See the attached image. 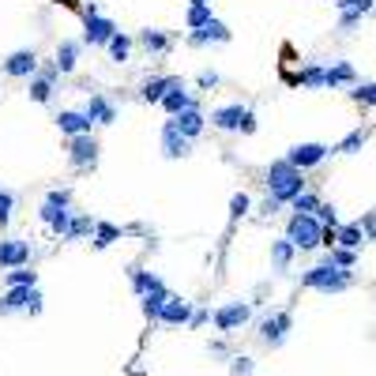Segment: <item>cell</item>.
<instances>
[{
  "label": "cell",
  "mask_w": 376,
  "mask_h": 376,
  "mask_svg": "<svg viewBox=\"0 0 376 376\" xmlns=\"http://www.w3.org/2000/svg\"><path fill=\"white\" fill-rule=\"evenodd\" d=\"M308 188V181H305V173L301 169H293L286 158H278V162H271L267 166V199H275V204L282 207V204H290L293 196H301Z\"/></svg>",
  "instance_id": "cell-1"
},
{
  "label": "cell",
  "mask_w": 376,
  "mask_h": 376,
  "mask_svg": "<svg viewBox=\"0 0 376 376\" xmlns=\"http://www.w3.org/2000/svg\"><path fill=\"white\" fill-rule=\"evenodd\" d=\"M301 286L305 290H316V293H343V290H350L354 286V275L350 271H339L335 263H316V267H308L305 278H301Z\"/></svg>",
  "instance_id": "cell-2"
},
{
  "label": "cell",
  "mask_w": 376,
  "mask_h": 376,
  "mask_svg": "<svg viewBox=\"0 0 376 376\" xmlns=\"http://www.w3.org/2000/svg\"><path fill=\"white\" fill-rule=\"evenodd\" d=\"M207 120H211V128H219V132H245V136L256 132V113H252L249 105H241V102H230V105L211 110Z\"/></svg>",
  "instance_id": "cell-3"
},
{
  "label": "cell",
  "mask_w": 376,
  "mask_h": 376,
  "mask_svg": "<svg viewBox=\"0 0 376 376\" xmlns=\"http://www.w3.org/2000/svg\"><path fill=\"white\" fill-rule=\"evenodd\" d=\"M320 234H324V226H320L313 214H293L290 226H286V241L298 252H313L320 249Z\"/></svg>",
  "instance_id": "cell-4"
},
{
  "label": "cell",
  "mask_w": 376,
  "mask_h": 376,
  "mask_svg": "<svg viewBox=\"0 0 376 376\" xmlns=\"http://www.w3.org/2000/svg\"><path fill=\"white\" fill-rule=\"evenodd\" d=\"M0 313H42V290L38 286H8L0 293Z\"/></svg>",
  "instance_id": "cell-5"
},
{
  "label": "cell",
  "mask_w": 376,
  "mask_h": 376,
  "mask_svg": "<svg viewBox=\"0 0 376 376\" xmlns=\"http://www.w3.org/2000/svg\"><path fill=\"white\" fill-rule=\"evenodd\" d=\"M211 320H214V328H219L222 335H234V331H241L252 320V305L249 301H226V305H219L211 313Z\"/></svg>",
  "instance_id": "cell-6"
},
{
  "label": "cell",
  "mask_w": 376,
  "mask_h": 376,
  "mask_svg": "<svg viewBox=\"0 0 376 376\" xmlns=\"http://www.w3.org/2000/svg\"><path fill=\"white\" fill-rule=\"evenodd\" d=\"M328 155H331V147L328 143H298V147H290V155H286V162L293 169H313V166H324L328 162Z\"/></svg>",
  "instance_id": "cell-7"
},
{
  "label": "cell",
  "mask_w": 376,
  "mask_h": 376,
  "mask_svg": "<svg viewBox=\"0 0 376 376\" xmlns=\"http://www.w3.org/2000/svg\"><path fill=\"white\" fill-rule=\"evenodd\" d=\"M290 331H293V316L290 313H271V316L260 320V339H263V346H271V350L290 339Z\"/></svg>",
  "instance_id": "cell-8"
},
{
  "label": "cell",
  "mask_w": 376,
  "mask_h": 376,
  "mask_svg": "<svg viewBox=\"0 0 376 376\" xmlns=\"http://www.w3.org/2000/svg\"><path fill=\"white\" fill-rule=\"evenodd\" d=\"M31 256H34L31 241L0 237V267H4V271H11V267H31Z\"/></svg>",
  "instance_id": "cell-9"
},
{
  "label": "cell",
  "mask_w": 376,
  "mask_h": 376,
  "mask_svg": "<svg viewBox=\"0 0 376 376\" xmlns=\"http://www.w3.org/2000/svg\"><path fill=\"white\" fill-rule=\"evenodd\" d=\"M68 162L75 169H90L98 162V140L94 136H72L68 140Z\"/></svg>",
  "instance_id": "cell-10"
},
{
  "label": "cell",
  "mask_w": 376,
  "mask_h": 376,
  "mask_svg": "<svg viewBox=\"0 0 376 376\" xmlns=\"http://www.w3.org/2000/svg\"><path fill=\"white\" fill-rule=\"evenodd\" d=\"M188 316H192V301H184V298H169L162 301V308H158V320L155 324H166V328H184L188 324Z\"/></svg>",
  "instance_id": "cell-11"
},
{
  "label": "cell",
  "mask_w": 376,
  "mask_h": 376,
  "mask_svg": "<svg viewBox=\"0 0 376 376\" xmlns=\"http://www.w3.org/2000/svg\"><path fill=\"white\" fill-rule=\"evenodd\" d=\"M87 23V31H83V46H105L110 38L117 34V23L113 19H105L102 11H94V16H83Z\"/></svg>",
  "instance_id": "cell-12"
},
{
  "label": "cell",
  "mask_w": 376,
  "mask_h": 376,
  "mask_svg": "<svg viewBox=\"0 0 376 376\" xmlns=\"http://www.w3.org/2000/svg\"><path fill=\"white\" fill-rule=\"evenodd\" d=\"M230 38H234V34H230V26L219 23V19H211L207 26H199V31L188 34V46H196V49H204V46H226Z\"/></svg>",
  "instance_id": "cell-13"
},
{
  "label": "cell",
  "mask_w": 376,
  "mask_h": 376,
  "mask_svg": "<svg viewBox=\"0 0 376 376\" xmlns=\"http://www.w3.org/2000/svg\"><path fill=\"white\" fill-rule=\"evenodd\" d=\"M34 72H38V53L34 49H16L4 61V75H11V79H31Z\"/></svg>",
  "instance_id": "cell-14"
},
{
  "label": "cell",
  "mask_w": 376,
  "mask_h": 376,
  "mask_svg": "<svg viewBox=\"0 0 376 376\" xmlns=\"http://www.w3.org/2000/svg\"><path fill=\"white\" fill-rule=\"evenodd\" d=\"M357 83V68L350 61H331L324 68V90H339V87H354Z\"/></svg>",
  "instance_id": "cell-15"
},
{
  "label": "cell",
  "mask_w": 376,
  "mask_h": 376,
  "mask_svg": "<svg viewBox=\"0 0 376 376\" xmlns=\"http://www.w3.org/2000/svg\"><path fill=\"white\" fill-rule=\"evenodd\" d=\"M83 117L90 125H117V105L105 98V94H90L83 105Z\"/></svg>",
  "instance_id": "cell-16"
},
{
  "label": "cell",
  "mask_w": 376,
  "mask_h": 376,
  "mask_svg": "<svg viewBox=\"0 0 376 376\" xmlns=\"http://www.w3.org/2000/svg\"><path fill=\"white\" fill-rule=\"evenodd\" d=\"M169 125L177 128V132H181V136H184L188 143H192V140H199V136H204V128H207V117L199 113V105H196V110H184V113H177V117H169Z\"/></svg>",
  "instance_id": "cell-17"
},
{
  "label": "cell",
  "mask_w": 376,
  "mask_h": 376,
  "mask_svg": "<svg viewBox=\"0 0 376 376\" xmlns=\"http://www.w3.org/2000/svg\"><path fill=\"white\" fill-rule=\"evenodd\" d=\"M57 68H53V64H49V68L42 72V75H31V79H26V83H31V87H26V94H31V102H38V105H46V102H53V83H57Z\"/></svg>",
  "instance_id": "cell-18"
},
{
  "label": "cell",
  "mask_w": 376,
  "mask_h": 376,
  "mask_svg": "<svg viewBox=\"0 0 376 376\" xmlns=\"http://www.w3.org/2000/svg\"><path fill=\"white\" fill-rule=\"evenodd\" d=\"M53 120H57V128H61V136H90V120L83 117V110H61L57 117H53Z\"/></svg>",
  "instance_id": "cell-19"
},
{
  "label": "cell",
  "mask_w": 376,
  "mask_h": 376,
  "mask_svg": "<svg viewBox=\"0 0 376 376\" xmlns=\"http://www.w3.org/2000/svg\"><path fill=\"white\" fill-rule=\"evenodd\" d=\"M162 155L169 158V162H177V158H188V155H192V143H188L181 132L169 125V120L162 125Z\"/></svg>",
  "instance_id": "cell-20"
},
{
  "label": "cell",
  "mask_w": 376,
  "mask_h": 376,
  "mask_svg": "<svg viewBox=\"0 0 376 376\" xmlns=\"http://www.w3.org/2000/svg\"><path fill=\"white\" fill-rule=\"evenodd\" d=\"M79 53H83V42H75V38H64V42L57 46V57H53V68H57L61 75L75 72V64H79Z\"/></svg>",
  "instance_id": "cell-21"
},
{
  "label": "cell",
  "mask_w": 376,
  "mask_h": 376,
  "mask_svg": "<svg viewBox=\"0 0 376 376\" xmlns=\"http://www.w3.org/2000/svg\"><path fill=\"white\" fill-rule=\"evenodd\" d=\"M158 105L166 110V117H177V113H184V110H196V94L188 90L184 83H177V87H173V90L166 94V98H162V102H158Z\"/></svg>",
  "instance_id": "cell-22"
},
{
  "label": "cell",
  "mask_w": 376,
  "mask_h": 376,
  "mask_svg": "<svg viewBox=\"0 0 376 376\" xmlns=\"http://www.w3.org/2000/svg\"><path fill=\"white\" fill-rule=\"evenodd\" d=\"M177 83H184L181 75H158V79H147L143 90H140V98H143V102H151V105H158V102H162Z\"/></svg>",
  "instance_id": "cell-23"
},
{
  "label": "cell",
  "mask_w": 376,
  "mask_h": 376,
  "mask_svg": "<svg viewBox=\"0 0 376 376\" xmlns=\"http://www.w3.org/2000/svg\"><path fill=\"white\" fill-rule=\"evenodd\" d=\"M38 219H42V226H46L49 234L64 237V230H68V219H72V211H68V207H49V204H42V207H38Z\"/></svg>",
  "instance_id": "cell-24"
},
{
  "label": "cell",
  "mask_w": 376,
  "mask_h": 376,
  "mask_svg": "<svg viewBox=\"0 0 376 376\" xmlns=\"http://www.w3.org/2000/svg\"><path fill=\"white\" fill-rule=\"evenodd\" d=\"M140 46L151 53V57H166L173 42H169L166 31H151V26H143V31H140Z\"/></svg>",
  "instance_id": "cell-25"
},
{
  "label": "cell",
  "mask_w": 376,
  "mask_h": 376,
  "mask_svg": "<svg viewBox=\"0 0 376 376\" xmlns=\"http://www.w3.org/2000/svg\"><path fill=\"white\" fill-rule=\"evenodd\" d=\"M293 256H298V249H293L286 237H275V241H271V267H275L278 275H282V271H290Z\"/></svg>",
  "instance_id": "cell-26"
},
{
  "label": "cell",
  "mask_w": 376,
  "mask_h": 376,
  "mask_svg": "<svg viewBox=\"0 0 376 376\" xmlns=\"http://www.w3.org/2000/svg\"><path fill=\"white\" fill-rule=\"evenodd\" d=\"M120 237H125V230H120L117 222H94V234H90L94 249H110L113 241H120Z\"/></svg>",
  "instance_id": "cell-27"
},
{
  "label": "cell",
  "mask_w": 376,
  "mask_h": 376,
  "mask_svg": "<svg viewBox=\"0 0 376 376\" xmlns=\"http://www.w3.org/2000/svg\"><path fill=\"white\" fill-rule=\"evenodd\" d=\"M90 234H94V219H90V214H72V219H68V230H64L61 241H83V237H90Z\"/></svg>",
  "instance_id": "cell-28"
},
{
  "label": "cell",
  "mask_w": 376,
  "mask_h": 376,
  "mask_svg": "<svg viewBox=\"0 0 376 376\" xmlns=\"http://www.w3.org/2000/svg\"><path fill=\"white\" fill-rule=\"evenodd\" d=\"M361 245H365V237H361L357 222H350V226H339V230H335V249H350V252H357Z\"/></svg>",
  "instance_id": "cell-29"
},
{
  "label": "cell",
  "mask_w": 376,
  "mask_h": 376,
  "mask_svg": "<svg viewBox=\"0 0 376 376\" xmlns=\"http://www.w3.org/2000/svg\"><path fill=\"white\" fill-rule=\"evenodd\" d=\"M132 290H136L140 298H147V293H155V290H166V282L155 271H132Z\"/></svg>",
  "instance_id": "cell-30"
},
{
  "label": "cell",
  "mask_w": 376,
  "mask_h": 376,
  "mask_svg": "<svg viewBox=\"0 0 376 376\" xmlns=\"http://www.w3.org/2000/svg\"><path fill=\"white\" fill-rule=\"evenodd\" d=\"M105 49H110V61H117V64H125L128 57H132V38L128 34H113L110 42H105Z\"/></svg>",
  "instance_id": "cell-31"
},
{
  "label": "cell",
  "mask_w": 376,
  "mask_h": 376,
  "mask_svg": "<svg viewBox=\"0 0 376 376\" xmlns=\"http://www.w3.org/2000/svg\"><path fill=\"white\" fill-rule=\"evenodd\" d=\"M298 83L305 90H324V64H305L301 75H298Z\"/></svg>",
  "instance_id": "cell-32"
},
{
  "label": "cell",
  "mask_w": 376,
  "mask_h": 376,
  "mask_svg": "<svg viewBox=\"0 0 376 376\" xmlns=\"http://www.w3.org/2000/svg\"><path fill=\"white\" fill-rule=\"evenodd\" d=\"M365 143H369V128H354L350 136H346L339 147H335V151H339V155H357Z\"/></svg>",
  "instance_id": "cell-33"
},
{
  "label": "cell",
  "mask_w": 376,
  "mask_h": 376,
  "mask_svg": "<svg viewBox=\"0 0 376 376\" xmlns=\"http://www.w3.org/2000/svg\"><path fill=\"white\" fill-rule=\"evenodd\" d=\"M8 286H38V271H31V267H11V271L4 275Z\"/></svg>",
  "instance_id": "cell-34"
},
{
  "label": "cell",
  "mask_w": 376,
  "mask_h": 376,
  "mask_svg": "<svg viewBox=\"0 0 376 376\" xmlns=\"http://www.w3.org/2000/svg\"><path fill=\"white\" fill-rule=\"evenodd\" d=\"M214 19V11L211 8H199V4H188V16H184V23H188V31H199V26H207Z\"/></svg>",
  "instance_id": "cell-35"
},
{
  "label": "cell",
  "mask_w": 376,
  "mask_h": 376,
  "mask_svg": "<svg viewBox=\"0 0 376 376\" xmlns=\"http://www.w3.org/2000/svg\"><path fill=\"white\" fill-rule=\"evenodd\" d=\"M331 256H328V263H335L339 271H354L357 267V252H350V249H328Z\"/></svg>",
  "instance_id": "cell-36"
},
{
  "label": "cell",
  "mask_w": 376,
  "mask_h": 376,
  "mask_svg": "<svg viewBox=\"0 0 376 376\" xmlns=\"http://www.w3.org/2000/svg\"><path fill=\"white\" fill-rule=\"evenodd\" d=\"M166 298H169V290H155V293H147V298H143V316L151 320V324L158 320V308H162Z\"/></svg>",
  "instance_id": "cell-37"
},
{
  "label": "cell",
  "mask_w": 376,
  "mask_h": 376,
  "mask_svg": "<svg viewBox=\"0 0 376 376\" xmlns=\"http://www.w3.org/2000/svg\"><path fill=\"white\" fill-rule=\"evenodd\" d=\"M316 204H320V196H316V192H308V188H305L301 196H293V199H290L293 214H313V211H316Z\"/></svg>",
  "instance_id": "cell-38"
},
{
  "label": "cell",
  "mask_w": 376,
  "mask_h": 376,
  "mask_svg": "<svg viewBox=\"0 0 376 376\" xmlns=\"http://www.w3.org/2000/svg\"><path fill=\"white\" fill-rule=\"evenodd\" d=\"M249 211H252V199H249V192H237V196L230 199V219H234V222H241Z\"/></svg>",
  "instance_id": "cell-39"
},
{
  "label": "cell",
  "mask_w": 376,
  "mask_h": 376,
  "mask_svg": "<svg viewBox=\"0 0 376 376\" xmlns=\"http://www.w3.org/2000/svg\"><path fill=\"white\" fill-rule=\"evenodd\" d=\"M11 211H16V192H8V188H0V230L8 226Z\"/></svg>",
  "instance_id": "cell-40"
},
{
  "label": "cell",
  "mask_w": 376,
  "mask_h": 376,
  "mask_svg": "<svg viewBox=\"0 0 376 376\" xmlns=\"http://www.w3.org/2000/svg\"><path fill=\"white\" fill-rule=\"evenodd\" d=\"M339 11H357V16H369L372 11V0H331Z\"/></svg>",
  "instance_id": "cell-41"
},
{
  "label": "cell",
  "mask_w": 376,
  "mask_h": 376,
  "mask_svg": "<svg viewBox=\"0 0 376 376\" xmlns=\"http://www.w3.org/2000/svg\"><path fill=\"white\" fill-rule=\"evenodd\" d=\"M42 204H49V207H72V188H53Z\"/></svg>",
  "instance_id": "cell-42"
},
{
  "label": "cell",
  "mask_w": 376,
  "mask_h": 376,
  "mask_svg": "<svg viewBox=\"0 0 376 376\" xmlns=\"http://www.w3.org/2000/svg\"><path fill=\"white\" fill-rule=\"evenodd\" d=\"M252 372H256L252 357H230V376H252Z\"/></svg>",
  "instance_id": "cell-43"
},
{
  "label": "cell",
  "mask_w": 376,
  "mask_h": 376,
  "mask_svg": "<svg viewBox=\"0 0 376 376\" xmlns=\"http://www.w3.org/2000/svg\"><path fill=\"white\" fill-rule=\"evenodd\" d=\"M354 102L372 105V102H376V87H372V83H354Z\"/></svg>",
  "instance_id": "cell-44"
},
{
  "label": "cell",
  "mask_w": 376,
  "mask_h": 376,
  "mask_svg": "<svg viewBox=\"0 0 376 376\" xmlns=\"http://www.w3.org/2000/svg\"><path fill=\"white\" fill-rule=\"evenodd\" d=\"M219 72H214V68H204V72H199V79H196V87L199 90H211V87H219Z\"/></svg>",
  "instance_id": "cell-45"
},
{
  "label": "cell",
  "mask_w": 376,
  "mask_h": 376,
  "mask_svg": "<svg viewBox=\"0 0 376 376\" xmlns=\"http://www.w3.org/2000/svg\"><path fill=\"white\" fill-rule=\"evenodd\" d=\"M207 320H211V308H192V316H188L184 328H204Z\"/></svg>",
  "instance_id": "cell-46"
},
{
  "label": "cell",
  "mask_w": 376,
  "mask_h": 376,
  "mask_svg": "<svg viewBox=\"0 0 376 376\" xmlns=\"http://www.w3.org/2000/svg\"><path fill=\"white\" fill-rule=\"evenodd\" d=\"M357 23H361V16H357V11H343V19H339V31H343V34H350Z\"/></svg>",
  "instance_id": "cell-47"
},
{
  "label": "cell",
  "mask_w": 376,
  "mask_h": 376,
  "mask_svg": "<svg viewBox=\"0 0 376 376\" xmlns=\"http://www.w3.org/2000/svg\"><path fill=\"white\" fill-rule=\"evenodd\" d=\"M260 211H263V214H267V219H271V214H278V204H275V199H267V204H263V207H260Z\"/></svg>",
  "instance_id": "cell-48"
},
{
  "label": "cell",
  "mask_w": 376,
  "mask_h": 376,
  "mask_svg": "<svg viewBox=\"0 0 376 376\" xmlns=\"http://www.w3.org/2000/svg\"><path fill=\"white\" fill-rule=\"evenodd\" d=\"M188 4H199V8H211V0H188Z\"/></svg>",
  "instance_id": "cell-49"
}]
</instances>
